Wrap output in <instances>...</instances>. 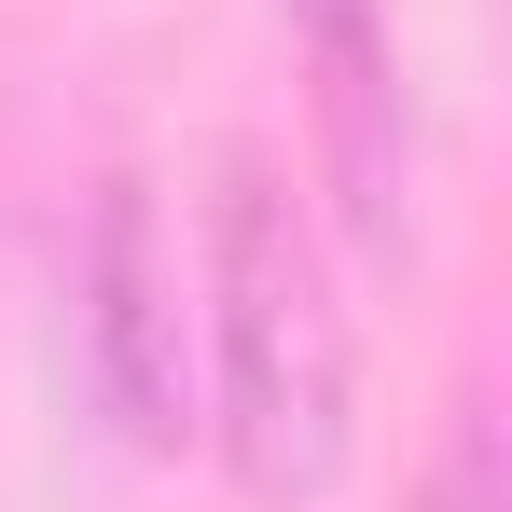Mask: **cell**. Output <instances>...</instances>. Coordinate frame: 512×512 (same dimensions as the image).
Returning a JSON list of instances; mask_svg holds the SVG:
<instances>
[{"label":"cell","mask_w":512,"mask_h":512,"mask_svg":"<svg viewBox=\"0 0 512 512\" xmlns=\"http://www.w3.org/2000/svg\"><path fill=\"white\" fill-rule=\"evenodd\" d=\"M194 429L222 443L250 512H305L346 471V305L263 153H222V194H208V402H194Z\"/></svg>","instance_id":"obj_1"},{"label":"cell","mask_w":512,"mask_h":512,"mask_svg":"<svg viewBox=\"0 0 512 512\" xmlns=\"http://www.w3.org/2000/svg\"><path fill=\"white\" fill-rule=\"evenodd\" d=\"M84 360H97V416L125 429V457L194 443V319H180V250L139 167L97 180V222H84Z\"/></svg>","instance_id":"obj_2"},{"label":"cell","mask_w":512,"mask_h":512,"mask_svg":"<svg viewBox=\"0 0 512 512\" xmlns=\"http://www.w3.org/2000/svg\"><path fill=\"white\" fill-rule=\"evenodd\" d=\"M319 167H333V208L360 263H402L416 250V111H402V56L360 0H319Z\"/></svg>","instance_id":"obj_3"},{"label":"cell","mask_w":512,"mask_h":512,"mask_svg":"<svg viewBox=\"0 0 512 512\" xmlns=\"http://www.w3.org/2000/svg\"><path fill=\"white\" fill-rule=\"evenodd\" d=\"M416 512H512V485H499V416H485V402H457V429H443V457H429Z\"/></svg>","instance_id":"obj_4"}]
</instances>
